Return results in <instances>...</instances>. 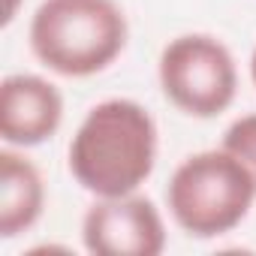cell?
<instances>
[{"instance_id":"cell-3","label":"cell","mask_w":256,"mask_h":256,"mask_svg":"<svg viewBox=\"0 0 256 256\" xmlns=\"http://www.w3.org/2000/svg\"><path fill=\"white\" fill-rule=\"evenodd\" d=\"M256 202V181L226 148L184 157L166 187V208L190 238H220L238 229Z\"/></svg>"},{"instance_id":"cell-5","label":"cell","mask_w":256,"mask_h":256,"mask_svg":"<svg viewBox=\"0 0 256 256\" xmlns=\"http://www.w3.org/2000/svg\"><path fill=\"white\" fill-rule=\"evenodd\" d=\"M82 244L94 256H160L166 223L160 208L139 196H100L82 217Z\"/></svg>"},{"instance_id":"cell-8","label":"cell","mask_w":256,"mask_h":256,"mask_svg":"<svg viewBox=\"0 0 256 256\" xmlns=\"http://www.w3.org/2000/svg\"><path fill=\"white\" fill-rule=\"evenodd\" d=\"M235 160H241V166L250 172V178L256 181V112L235 118L226 133H223V145Z\"/></svg>"},{"instance_id":"cell-10","label":"cell","mask_w":256,"mask_h":256,"mask_svg":"<svg viewBox=\"0 0 256 256\" xmlns=\"http://www.w3.org/2000/svg\"><path fill=\"white\" fill-rule=\"evenodd\" d=\"M250 82H253V88H256V48H253V54H250Z\"/></svg>"},{"instance_id":"cell-4","label":"cell","mask_w":256,"mask_h":256,"mask_svg":"<svg viewBox=\"0 0 256 256\" xmlns=\"http://www.w3.org/2000/svg\"><path fill=\"white\" fill-rule=\"evenodd\" d=\"M163 96L184 114L208 120L223 114L238 96V66L223 40L211 34H181L169 40L157 60Z\"/></svg>"},{"instance_id":"cell-6","label":"cell","mask_w":256,"mask_h":256,"mask_svg":"<svg viewBox=\"0 0 256 256\" xmlns=\"http://www.w3.org/2000/svg\"><path fill=\"white\" fill-rule=\"evenodd\" d=\"M64 124V94L36 72H12L0 84V136L12 148H36Z\"/></svg>"},{"instance_id":"cell-1","label":"cell","mask_w":256,"mask_h":256,"mask_svg":"<svg viewBox=\"0 0 256 256\" xmlns=\"http://www.w3.org/2000/svg\"><path fill=\"white\" fill-rule=\"evenodd\" d=\"M160 133L151 112L126 96H112L88 108L70 139L66 166L94 199L126 196L154 175Z\"/></svg>"},{"instance_id":"cell-2","label":"cell","mask_w":256,"mask_h":256,"mask_svg":"<svg viewBox=\"0 0 256 256\" xmlns=\"http://www.w3.org/2000/svg\"><path fill=\"white\" fill-rule=\"evenodd\" d=\"M126 40L130 24L114 0H42L28 28L34 58L64 78L108 70L124 54Z\"/></svg>"},{"instance_id":"cell-7","label":"cell","mask_w":256,"mask_h":256,"mask_svg":"<svg viewBox=\"0 0 256 256\" xmlns=\"http://www.w3.org/2000/svg\"><path fill=\"white\" fill-rule=\"evenodd\" d=\"M46 211V181L40 169L6 145L0 151V238L30 232Z\"/></svg>"},{"instance_id":"cell-9","label":"cell","mask_w":256,"mask_h":256,"mask_svg":"<svg viewBox=\"0 0 256 256\" xmlns=\"http://www.w3.org/2000/svg\"><path fill=\"white\" fill-rule=\"evenodd\" d=\"M22 0H6V10H4V24H12V18L18 16Z\"/></svg>"}]
</instances>
